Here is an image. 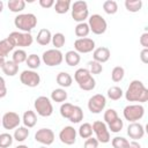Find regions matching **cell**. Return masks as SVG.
<instances>
[{
    "label": "cell",
    "mask_w": 148,
    "mask_h": 148,
    "mask_svg": "<svg viewBox=\"0 0 148 148\" xmlns=\"http://www.w3.org/2000/svg\"><path fill=\"white\" fill-rule=\"evenodd\" d=\"M125 97L128 102H141V103L147 102L148 89L140 80H133L125 92Z\"/></svg>",
    "instance_id": "obj_1"
},
{
    "label": "cell",
    "mask_w": 148,
    "mask_h": 148,
    "mask_svg": "<svg viewBox=\"0 0 148 148\" xmlns=\"http://www.w3.org/2000/svg\"><path fill=\"white\" fill-rule=\"evenodd\" d=\"M14 24L20 30H22L24 32H29L30 30H32L36 27V24H37V17L32 13L18 14L15 17V20H14Z\"/></svg>",
    "instance_id": "obj_2"
},
{
    "label": "cell",
    "mask_w": 148,
    "mask_h": 148,
    "mask_svg": "<svg viewBox=\"0 0 148 148\" xmlns=\"http://www.w3.org/2000/svg\"><path fill=\"white\" fill-rule=\"evenodd\" d=\"M88 15H89V12H88L87 2L83 0L74 1L72 6V17L80 23V22H83L88 17Z\"/></svg>",
    "instance_id": "obj_3"
},
{
    "label": "cell",
    "mask_w": 148,
    "mask_h": 148,
    "mask_svg": "<svg viewBox=\"0 0 148 148\" xmlns=\"http://www.w3.org/2000/svg\"><path fill=\"white\" fill-rule=\"evenodd\" d=\"M89 29L96 34V35H102L105 32L106 28H108V23L105 21V18L99 15V14H92L90 17H89Z\"/></svg>",
    "instance_id": "obj_4"
},
{
    "label": "cell",
    "mask_w": 148,
    "mask_h": 148,
    "mask_svg": "<svg viewBox=\"0 0 148 148\" xmlns=\"http://www.w3.org/2000/svg\"><path fill=\"white\" fill-rule=\"evenodd\" d=\"M35 110L42 117H49L53 112V106L46 96H39L35 101Z\"/></svg>",
    "instance_id": "obj_5"
},
{
    "label": "cell",
    "mask_w": 148,
    "mask_h": 148,
    "mask_svg": "<svg viewBox=\"0 0 148 148\" xmlns=\"http://www.w3.org/2000/svg\"><path fill=\"white\" fill-rule=\"evenodd\" d=\"M145 109L140 104H133V105H127L124 109V117L126 120L135 123L136 120L141 119L143 117Z\"/></svg>",
    "instance_id": "obj_6"
},
{
    "label": "cell",
    "mask_w": 148,
    "mask_h": 148,
    "mask_svg": "<svg viewBox=\"0 0 148 148\" xmlns=\"http://www.w3.org/2000/svg\"><path fill=\"white\" fill-rule=\"evenodd\" d=\"M8 37L14 42L15 46H30L32 44V35L30 32H18L13 31L8 35Z\"/></svg>",
    "instance_id": "obj_7"
},
{
    "label": "cell",
    "mask_w": 148,
    "mask_h": 148,
    "mask_svg": "<svg viewBox=\"0 0 148 148\" xmlns=\"http://www.w3.org/2000/svg\"><path fill=\"white\" fill-rule=\"evenodd\" d=\"M42 59L47 66H58L62 61V53L58 49H50L43 53Z\"/></svg>",
    "instance_id": "obj_8"
},
{
    "label": "cell",
    "mask_w": 148,
    "mask_h": 148,
    "mask_svg": "<svg viewBox=\"0 0 148 148\" xmlns=\"http://www.w3.org/2000/svg\"><path fill=\"white\" fill-rule=\"evenodd\" d=\"M92 127V132L96 133V139L98 140V142H103V143H106L110 141V133H109V130L106 127V125L101 121V120H96L94 121V124L91 125Z\"/></svg>",
    "instance_id": "obj_9"
},
{
    "label": "cell",
    "mask_w": 148,
    "mask_h": 148,
    "mask_svg": "<svg viewBox=\"0 0 148 148\" xmlns=\"http://www.w3.org/2000/svg\"><path fill=\"white\" fill-rule=\"evenodd\" d=\"M106 104V99L102 94H96L91 96L88 101V109L92 113H99Z\"/></svg>",
    "instance_id": "obj_10"
},
{
    "label": "cell",
    "mask_w": 148,
    "mask_h": 148,
    "mask_svg": "<svg viewBox=\"0 0 148 148\" xmlns=\"http://www.w3.org/2000/svg\"><path fill=\"white\" fill-rule=\"evenodd\" d=\"M20 80L24 86L28 87H37L40 82V76L38 73L34 72V71H23L20 74Z\"/></svg>",
    "instance_id": "obj_11"
},
{
    "label": "cell",
    "mask_w": 148,
    "mask_h": 148,
    "mask_svg": "<svg viewBox=\"0 0 148 148\" xmlns=\"http://www.w3.org/2000/svg\"><path fill=\"white\" fill-rule=\"evenodd\" d=\"M20 116L14 111H8L3 114L1 119V124L6 130H13L18 126L20 124Z\"/></svg>",
    "instance_id": "obj_12"
},
{
    "label": "cell",
    "mask_w": 148,
    "mask_h": 148,
    "mask_svg": "<svg viewBox=\"0 0 148 148\" xmlns=\"http://www.w3.org/2000/svg\"><path fill=\"white\" fill-rule=\"evenodd\" d=\"M74 47L76 50V52H81V53H88L90 51H92L95 49V42L91 38H77L74 42Z\"/></svg>",
    "instance_id": "obj_13"
},
{
    "label": "cell",
    "mask_w": 148,
    "mask_h": 148,
    "mask_svg": "<svg viewBox=\"0 0 148 148\" xmlns=\"http://www.w3.org/2000/svg\"><path fill=\"white\" fill-rule=\"evenodd\" d=\"M59 139L65 145H73L76 141V131L72 126H66L60 131Z\"/></svg>",
    "instance_id": "obj_14"
},
{
    "label": "cell",
    "mask_w": 148,
    "mask_h": 148,
    "mask_svg": "<svg viewBox=\"0 0 148 148\" xmlns=\"http://www.w3.org/2000/svg\"><path fill=\"white\" fill-rule=\"evenodd\" d=\"M35 140L43 145H51L54 140V133L50 128H40L35 134Z\"/></svg>",
    "instance_id": "obj_15"
},
{
    "label": "cell",
    "mask_w": 148,
    "mask_h": 148,
    "mask_svg": "<svg viewBox=\"0 0 148 148\" xmlns=\"http://www.w3.org/2000/svg\"><path fill=\"white\" fill-rule=\"evenodd\" d=\"M127 134L131 139H134V140L141 139L145 134V128L140 123H132V124L128 125Z\"/></svg>",
    "instance_id": "obj_16"
},
{
    "label": "cell",
    "mask_w": 148,
    "mask_h": 148,
    "mask_svg": "<svg viewBox=\"0 0 148 148\" xmlns=\"http://www.w3.org/2000/svg\"><path fill=\"white\" fill-rule=\"evenodd\" d=\"M111 56V52L108 47L105 46H101V47H97L94 50V53H92V57H94V60L102 64V62H105L109 60Z\"/></svg>",
    "instance_id": "obj_17"
},
{
    "label": "cell",
    "mask_w": 148,
    "mask_h": 148,
    "mask_svg": "<svg viewBox=\"0 0 148 148\" xmlns=\"http://www.w3.org/2000/svg\"><path fill=\"white\" fill-rule=\"evenodd\" d=\"M14 47H15V44L9 37H6L5 39H1L0 40V56L5 58L6 56H8V53Z\"/></svg>",
    "instance_id": "obj_18"
},
{
    "label": "cell",
    "mask_w": 148,
    "mask_h": 148,
    "mask_svg": "<svg viewBox=\"0 0 148 148\" xmlns=\"http://www.w3.org/2000/svg\"><path fill=\"white\" fill-rule=\"evenodd\" d=\"M52 39V35H51V31L46 28H43L38 31L37 34V37H36V40L39 45H47Z\"/></svg>",
    "instance_id": "obj_19"
},
{
    "label": "cell",
    "mask_w": 148,
    "mask_h": 148,
    "mask_svg": "<svg viewBox=\"0 0 148 148\" xmlns=\"http://www.w3.org/2000/svg\"><path fill=\"white\" fill-rule=\"evenodd\" d=\"M2 72L8 75V76H14L15 74H17V71H18V65H16L13 60H7L5 61L3 66L1 67Z\"/></svg>",
    "instance_id": "obj_20"
},
{
    "label": "cell",
    "mask_w": 148,
    "mask_h": 148,
    "mask_svg": "<svg viewBox=\"0 0 148 148\" xmlns=\"http://www.w3.org/2000/svg\"><path fill=\"white\" fill-rule=\"evenodd\" d=\"M23 124L25 127H34L37 123V117H36V113L31 110H28L23 113Z\"/></svg>",
    "instance_id": "obj_21"
},
{
    "label": "cell",
    "mask_w": 148,
    "mask_h": 148,
    "mask_svg": "<svg viewBox=\"0 0 148 148\" xmlns=\"http://www.w3.org/2000/svg\"><path fill=\"white\" fill-rule=\"evenodd\" d=\"M89 77H91V74H90L89 69H87V68H79V69H76V72L74 73V79H75V81H76L79 84L83 83V82L87 81Z\"/></svg>",
    "instance_id": "obj_22"
},
{
    "label": "cell",
    "mask_w": 148,
    "mask_h": 148,
    "mask_svg": "<svg viewBox=\"0 0 148 148\" xmlns=\"http://www.w3.org/2000/svg\"><path fill=\"white\" fill-rule=\"evenodd\" d=\"M73 82V79L72 76L67 73V72H60L58 75H57V83L60 86V87H69Z\"/></svg>",
    "instance_id": "obj_23"
},
{
    "label": "cell",
    "mask_w": 148,
    "mask_h": 148,
    "mask_svg": "<svg viewBox=\"0 0 148 148\" xmlns=\"http://www.w3.org/2000/svg\"><path fill=\"white\" fill-rule=\"evenodd\" d=\"M65 61L68 66H76L80 62V54L76 51H67L65 54Z\"/></svg>",
    "instance_id": "obj_24"
},
{
    "label": "cell",
    "mask_w": 148,
    "mask_h": 148,
    "mask_svg": "<svg viewBox=\"0 0 148 148\" xmlns=\"http://www.w3.org/2000/svg\"><path fill=\"white\" fill-rule=\"evenodd\" d=\"M89 31H90L89 25H88V23H86V22H80V23H77L76 27H75V35H76L77 37H80V38H84V37L89 34Z\"/></svg>",
    "instance_id": "obj_25"
},
{
    "label": "cell",
    "mask_w": 148,
    "mask_h": 148,
    "mask_svg": "<svg viewBox=\"0 0 148 148\" xmlns=\"http://www.w3.org/2000/svg\"><path fill=\"white\" fill-rule=\"evenodd\" d=\"M51 98H52V101H54V102H64V101H66V98H67V92H66V90L65 89H62V88H58V89H54L52 92H51Z\"/></svg>",
    "instance_id": "obj_26"
},
{
    "label": "cell",
    "mask_w": 148,
    "mask_h": 148,
    "mask_svg": "<svg viewBox=\"0 0 148 148\" xmlns=\"http://www.w3.org/2000/svg\"><path fill=\"white\" fill-rule=\"evenodd\" d=\"M69 6H71L69 0H57L54 3V9L59 14H65L69 9Z\"/></svg>",
    "instance_id": "obj_27"
},
{
    "label": "cell",
    "mask_w": 148,
    "mask_h": 148,
    "mask_svg": "<svg viewBox=\"0 0 148 148\" xmlns=\"http://www.w3.org/2000/svg\"><path fill=\"white\" fill-rule=\"evenodd\" d=\"M24 7H25L24 0H9L8 1V8L14 13L21 12L22 9H24Z\"/></svg>",
    "instance_id": "obj_28"
},
{
    "label": "cell",
    "mask_w": 148,
    "mask_h": 148,
    "mask_svg": "<svg viewBox=\"0 0 148 148\" xmlns=\"http://www.w3.org/2000/svg\"><path fill=\"white\" fill-rule=\"evenodd\" d=\"M79 134L82 139H88L91 136L92 134V127H91V124L89 123H83L80 128H79Z\"/></svg>",
    "instance_id": "obj_29"
},
{
    "label": "cell",
    "mask_w": 148,
    "mask_h": 148,
    "mask_svg": "<svg viewBox=\"0 0 148 148\" xmlns=\"http://www.w3.org/2000/svg\"><path fill=\"white\" fill-rule=\"evenodd\" d=\"M103 9L108 14H114L118 10V3L114 0H105L103 2Z\"/></svg>",
    "instance_id": "obj_30"
},
{
    "label": "cell",
    "mask_w": 148,
    "mask_h": 148,
    "mask_svg": "<svg viewBox=\"0 0 148 148\" xmlns=\"http://www.w3.org/2000/svg\"><path fill=\"white\" fill-rule=\"evenodd\" d=\"M125 7L128 12H138L142 7V1L141 0H126Z\"/></svg>",
    "instance_id": "obj_31"
},
{
    "label": "cell",
    "mask_w": 148,
    "mask_h": 148,
    "mask_svg": "<svg viewBox=\"0 0 148 148\" xmlns=\"http://www.w3.org/2000/svg\"><path fill=\"white\" fill-rule=\"evenodd\" d=\"M29 136V130L27 127H17L14 132V139L16 141H24Z\"/></svg>",
    "instance_id": "obj_32"
},
{
    "label": "cell",
    "mask_w": 148,
    "mask_h": 148,
    "mask_svg": "<svg viewBox=\"0 0 148 148\" xmlns=\"http://www.w3.org/2000/svg\"><path fill=\"white\" fill-rule=\"evenodd\" d=\"M124 74H125L124 68L121 66H116V67H113V69L111 72V79L113 82H119L123 80Z\"/></svg>",
    "instance_id": "obj_33"
},
{
    "label": "cell",
    "mask_w": 148,
    "mask_h": 148,
    "mask_svg": "<svg viewBox=\"0 0 148 148\" xmlns=\"http://www.w3.org/2000/svg\"><path fill=\"white\" fill-rule=\"evenodd\" d=\"M108 96H109V98H111L113 101H117L123 96V90L118 86H112L108 89Z\"/></svg>",
    "instance_id": "obj_34"
},
{
    "label": "cell",
    "mask_w": 148,
    "mask_h": 148,
    "mask_svg": "<svg viewBox=\"0 0 148 148\" xmlns=\"http://www.w3.org/2000/svg\"><path fill=\"white\" fill-rule=\"evenodd\" d=\"M72 123H80L82 119H83V111L80 106L77 105H74V110L71 114V117L68 118Z\"/></svg>",
    "instance_id": "obj_35"
},
{
    "label": "cell",
    "mask_w": 148,
    "mask_h": 148,
    "mask_svg": "<svg viewBox=\"0 0 148 148\" xmlns=\"http://www.w3.org/2000/svg\"><path fill=\"white\" fill-rule=\"evenodd\" d=\"M27 58H28V56H27L25 51L22 50V49H18V50H16V51L13 53V61H14L16 65H18V64L25 61Z\"/></svg>",
    "instance_id": "obj_36"
},
{
    "label": "cell",
    "mask_w": 148,
    "mask_h": 148,
    "mask_svg": "<svg viewBox=\"0 0 148 148\" xmlns=\"http://www.w3.org/2000/svg\"><path fill=\"white\" fill-rule=\"evenodd\" d=\"M25 62H27L28 67H30L31 69H35V68H38L39 67V65H40V58L37 54H30V56H28Z\"/></svg>",
    "instance_id": "obj_37"
},
{
    "label": "cell",
    "mask_w": 148,
    "mask_h": 148,
    "mask_svg": "<svg viewBox=\"0 0 148 148\" xmlns=\"http://www.w3.org/2000/svg\"><path fill=\"white\" fill-rule=\"evenodd\" d=\"M65 35L61 34V32H56L53 36H52V44L53 46H56V49H59L61 46H64L65 44Z\"/></svg>",
    "instance_id": "obj_38"
},
{
    "label": "cell",
    "mask_w": 148,
    "mask_h": 148,
    "mask_svg": "<svg viewBox=\"0 0 148 148\" xmlns=\"http://www.w3.org/2000/svg\"><path fill=\"white\" fill-rule=\"evenodd\" d=\"M73 110H74V105H73L72 103H64V104H61V106H60V114H61L64 118H67V119H68V118L71 117Z\"/></svg>",
    "instance_id": "obj_39"
},
{
    "label": "cell",
    "mask_w": 148,
    "mask_h": 148,
    "mask_svg": "<svg viewBox=\"0 0 148 148\" xmlns=\"http://www.w3.org/2000/svg\"><path fill=\"white\" fill-rule=\"evenodd\" d=\"M128 141L123 136H116L112 139V147L113 148H128Z\"/></svg>",
    "instance_id": "obj_40"
},
{
    "label": "cell",
    "mask_w": 148,
    "mask_h": 148,
    "mask_svg": "<svg viewBox=\"0 0 148 148\" xmlns=\"http://www.w3.org/2000/svg\"><path fill=\"white\" fill-rule=\"evenodd\" d=\"M13 143V136L9 133L0 134V148H7Z\"/></svg>",
    "instance_id": "obj_41"
},
{
    "label": "cell",
    "mask_w": 148,
    "mask_h": 148,
    "mask_svg": "<svg viewBox=\"0 0 148 148\" xmlns=\"http://www.w3.org/2000/svg\"><path fill=\"white\" fill-rule=\"evenodd\" d=\"M108 125H109V130H110L111 132L118 133V132L121 131V128H123V126H124V123H123V120L118 117L116 120H113L112 123H110V124H108Z\"/></svg>",
    "instance_id": "obj_42"
},
{
    "label": "cell",
    "mask_w": 148,
    "mask_h": 148,
    "mask_svg": "<svg viewBox=\"0 0 148 148\" xmlns=\"http://www.w3.org/2000/svg\"><path fill=\"white\" fill-rule=\"evenodd\" d=\"M95 86H96V81H95V79L91 76V77H89L87 81H84L83 83H81V84H79V87L82 89V90H87V91H89V90H92L94 88H95Z\"/></svg>",
    "instance_id": "obj_43"
},
{
    "label": "cell",
    "mask_w": 148,
    "mask_h": 148,
    "mask_svg": "<svg viewBox=\"0 0 148 148\" xmlns=\"http://www.w3.org/2000/svg\"><path fill=\"white\" fill-rule=\"evenodd\" d=\"M88 65H89V67H90V71H89L90 74H99V73H102V71H103L102 65H101L99 62L95 61V60L89 61Z\"/></svg>",
    "instance_id": "obj_44"
},
{
    "label": "cell",
    "mask_w": 148,
    "mask_h": 148,
    "mask_svg": "<svg viewBox=\"0 0 148 148\" xmlns=\"http://www.w3.org/2000/svg\"><path fill=\"white\" fill-rule=\"evenodd\" d=\"M117 118H118V114H117L116 110H113V109H109V110H106L105 113H104V120H105V123H108V124L112 123V121L116 120Z\"/></svg>",
    "instance_id": "obj_45"
},
{
    "label": "cell",
    "mask_w": 148,
    "mask_h": 148,
    "mask_svg": "<svg viewBox=\"0 0 148 148\" xmlns=\"http://www.w3.org/2000/svg\"><path fill=\"white\" fill-rule=\"evenodd\" d=\"M98 147V140L90 136L84 142V148H97Z\"/></svg>",
    "instance_id": "obj_46"
},
{
    "label": "cell",
    "mask_w": 148,
    "mask_h": 148,
    "mask_svg": "<svg viewBox=\"0 0 148 148\" xmlns=\"http://www.w3.org/2000/svg\"><path fill=\"white\" fill-rule=\"evenodd\" d=\"M7 94V88H6V82L2 76H0V98L5 97Z\"/></svg>",
    "instance_id": "obj_47"
},
{
    "label": "cell",
    "mask_w": 148,
    "mask_h": 148,
    "mask_svg": "<svg viewBox=\"0 0 148 148\" xmlns=\"http://www.w3.org/2000/svg\"><path fill=\"white\" fill-rule=\"evenodd\" d=\"M140 44L143 46V49H148V32H143L140 37Z\"/></svg>",
    "instance_id": "obj_48"
},
{
    "label": "cell",
    "mask_w": 148,
    "mask_h": 148,
    "mask_svg": "<svg viewBox=\"0 0 148 148\" xmlns=\"http://www.w3.org/2000/svg\"><path fill=\"white\" fill-rule=\"evenodd\" d=\"M140 59L143 64H148V49H143L140 52Z\"/></svg>",
    "instance_id": "obj_49"
},
{
    "label": "cell",
    "mask_w": 148,
    "mask_h": 148,
    "mask_svg": "<svg viewBox=\"0 0 148 148\" xmlns=\"http://www.w3.org/2000/svg\"><path fill=\"white\" fill-rule=\"evenodd\" d=\"M39 5L44 8H49L54 5V1L53 0H39Z\"/></svg>",
    "instance_id": "obj_50"
},
{
    "label": "cell",
    "mask_w": 148,
    "mask_h": 148,
    "mask_svg": "<svg viewBox=\"0 0 148 148\" xmlns=\"http://www.w3.org/2000/svg\"><path fill=\"white\" fill-rule=\"evenodd\" d=\"M128 148H141V146H140V143L138 142V141H132V142H130L128 143Z\"/></svg>",
    "instance_id": "obj_51"
},
{
    "label": "cell",
    "mask_w": 148,
    "mask_h": 148,
    "mask_svg": "<svg viewBox=\"0 0 148 148\" xmlns=\"http://www.w3.org/2000/svg\"><path fill=\"white\" fill-rule=\"evenodd\" d=\"M5 61H6V60H5V58L0 56V68H1L2 66H3V64H5Z\"/></svg>",
    "instance_id": "obj_52"
},
{
    "label": "cell",
    "mask_w": 148,
    "mask_h": 148,
    "mask_svg": "<svg viewBox=\"0 0 148 148\" xmlns=\"http://www.w3.org/2000/svg\"><path fill=\"white\" fill-rule=\"evenodd\" d=\"M2 9H3V2L0 0V13L2 12Z\"/></svg>",
    "instance_id": "obj_53"
},
{
    "label": "cell",
    "mask_w": 148,
    "mask_h": 148,
    "mask_svg": "<svg viewBox=\"0 0 148 148\" xmlns=\"http://www.w3.org/2000/svg\"><path fill=\"white\" fill-rule=\"evenodd\" d=\"M15 148H29L28 146H24V145H20V146H17V147H15Z\"/></svg>",
    "instance_id": "obj_54"
},
{
    "label": "cell",
    "mask_w": 148,
    "mask_h": 148,
    "mask_svg": "<svg viewBox=\"0 0 148 148\" xmlns=\"http://www.w3.org/2000/svg\"><path fill=\"white\" fill-rule=\"evenodd\" d=\"M39 148H46V147H39Z\"/></svg>",
    "instance_id": "obj_55"
},
{
    "label": "cell",
    "mask_w": 148,
    "mask_h": 148,
    "mask_svg": "<svg viewBox=\"0 0 148 148\" xmlns=\"http://www.w3.org/2000/svg\"><path fill=\"white\" fill-rule=\"evenodd\" d=\"M0 124H1V119H0Z\"/></svg>",
    "instance_id": "obj_56"
}]
</instances>
